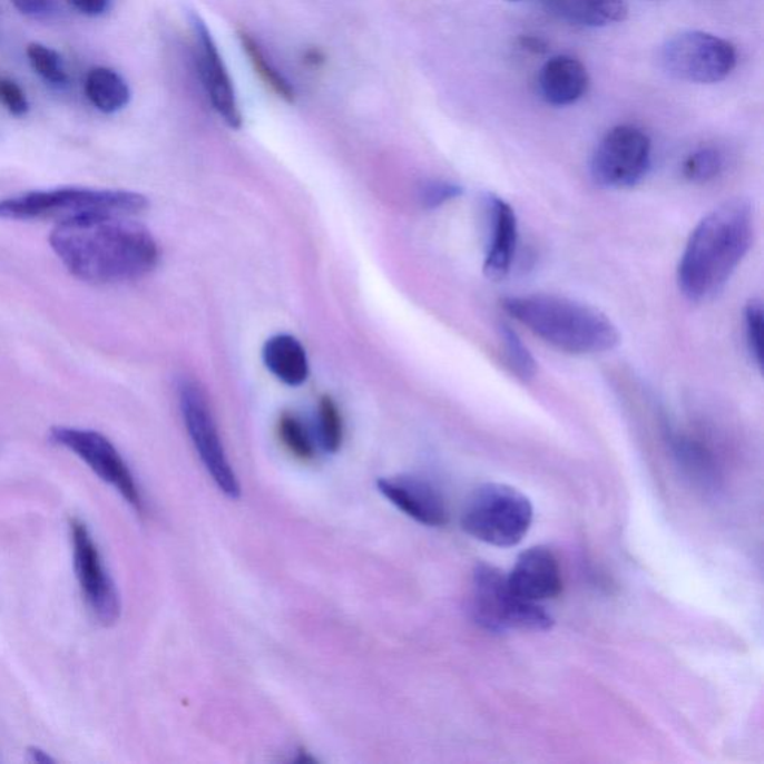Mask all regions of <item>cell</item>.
<instances>
[{"label": "cell", "instance_id": "obj_1", "mask_svg": "<svg viewBox=\"0 0 764 764\" xmlns=\"http://www.w3.org/2000/svg\"><path fill=\"white\" fill-rule=\"evenodd\" d=\"M50 244L75 278L91 284L143 278L160 256L151 232L129 215H90L57 223Z\"/></svg>", "mask_w": 764, "mask_h": 764}, {"label": "cell", "instance_id": "obj_2", "mask_svg": "<svg viewBox=\"0 0 764 764\" xmlns=\"http://www.w3.org/2000/svg\"><path fill=\"white\" fill-rule=\"evenodd\" d=\"M754 235L748 202L733 199L711 210L688 239L678 266V284L685 297L704 302L731 280L746 256Z\"/></svg>", "mask_w": 764, "mask_h": 764}, {"label": "cell", "instance_id": "obj_3", "mask_svg": "<svg viewBox=\"0 0 764 764\" xmlns=\"http://www.w3.org/2000/svg\"><path fill=\"white\" fill-rule=\"evenodd\" d=\"M503 310L547 344L569 354H599L616 349L620 332L600 311L555 294L503 298Z\"/></svg>", "mask_w": 764, "mask_h": 764}, {"label": "cell", "instance_id": "obj_4", "mask_svg": "<svg viewBox=\"0 0 764 764\" xmlns=\"http://www.w3.org/2000/svg\"><path fill=\"white\" fill-rule=\"evenodd\" d=\"M147 206V197L135 192L61 187L55 190L25 193L0 200V218L19 222L55 219L57 224L90 215L136 217L144 213Z\"/></svg>", "mask_w": 764, "mask_h": 764}, {"label": "cell", "instance_id": "obj_5", "mask_svg": "<svg viewBox=\"0 0 764 764\" xmlns=\"http://www.w3.org/2000/svg\"><path fill=\"white\" fill-rule=\"evenodd\" d=\"M533 521V507L521 491L507 484H484L469 496L462 529L478 541L499 548L518 546Z\"/></svg>", "mask_w": 764, "mask_h": 764}, {"label": "cell", "instance_id": "obj_6", "mask_svg": "<svg viewBox=\"0 0 764 764\" xmlns=\"http://www.w3.org/2000/svg\"><path fill=\"white\" fill-rule=\"evenodd\" d=\"M471 613L487 630H548L555 618L541 604L518 597L509 587L507 575L494 566H477L472 578Z\"/></svg>", "mask_w": 764, "mask_h": 764}, {"label": "cell", "instance_id": "obj_7", "mask_svg": "<svg viewBox=\"0 0 764 764\" xmlns=\"http://www.w3.org/2000/svg\"><path fill=\"white\" fill-rule=\"evenodd\" d=\"M663 69L676 80L693 85L724 81L737 65V51L717 35L687 30L674 35L662 47Z\"/></svg>", "mask_w": 764, "mask_h": 764}, {"label": "cell", "instance_id": "obj_8", "mask_svg": "<svg viewBox=\"0 0 764 764\" xmlns=\"http://www.w3.org/2000/svg\"><path fill=\"white\" fill-rule=\"evenodd\" d=\"M69 538L75 578L87 608L99 625H117L121 617L120 592L86 521L70 520Z\"/></svg>", "mask_w": 764, "mask_h": 764}, {"label": "cell", "instance_id": "obj_9", "mask_svg": "<svg viewBox=\"0 0 764 764\" xmlns=\"http://www.w3.org/2000/svg\"><path fill=\"white\" fill-rule=\"evenodd\" d=\"M50 439L56 445L77 456L100 481L116 490L136 512H144L143 493L134 472L121 452L105 434L96 430L57 425L51 429Z\"/></svg>", "mask_w": 764, "mask_h": 764}, {"label": "cell", "instance_id": "obj_10", "mask_svg": "<svg viewBox=\"0 0 764 764\" xmlns=\"http://www.w3.org/2000/svg\"><path fill=\"white\" fill-rule=\"evenodd\" d=\"M652 166V139L639 127H614L597 144L591 177L600 187L623 190L643 182Z\"/></svg>", "mask_w": 764, "mask_h": 764}, {"label": "cell", "instance_id": "obj_11", "mask_svg": "<svg viewBox=\"0 0 764 764\" xmlns=\"http://www.w3.org/2000/svg\"><path fill=\"white\" fill-rule=\"evenodd\" d=\"M179 405H182L184 423H186L193 445L206 472L209 473L210 480L227 498L238 499L241 496L238 477L224 451L204 390L195 381L184 380L179 385Z\"/></svg>", "mask_w": 764, "mask_h": 764}, {"label": "cell", "instance_id": "obj_12", "mask_svg": "<svg viewBox=\"0 0 764 764\" xmlns=\"http://www.w3.org/2000/svg\"><path fill=\"white\" fill-rule=\"evenodd\" d=\"M193 30H195L197 63H199L202 81H204L210 104L228 126L239 129L243 125V114H241L234 82L231 80L223 57L208 28L199 17H193Z\"/></svg>", "mask_w": 764, "mask_h": 764}, {"label": "cell", "instance_id": "obj_13", "mask_svg": "<svg viewBox=\"0 0 764 764\" xmlns=\"http://www.w3.org/2000/svg\"><path fill=\"white\" fill-rule=\"evenodd\" d=\"M376 486L390 503L420 525L429 527L447 525L445 499L432 482L417 477L401 476L381 478Z\"/></svg>", "mask_w": 764, "mask_h": 764}, {"label": "cell", "instance_id": "obj_14", "mask_svg": "<svg viewBox=\"0 0 764 764\" xmlns=\"http://www.w3.org/2000/svg\"><path fill=\"white\" fill-rule=\"evenodd\" d=\"M507 579L518 597L537 604L555 599L564 588L559 561L546 547H533L521 552Z\"/></svg>", "mask_w": 764, "mask_h": 764}, {"label": "cell", "instance_id": "obj_15", "mask_svg": "<svg viewBox=\"0 0 764 764\" xmlns=\"http://www.w3.org/2000/svg\"><path fill=\"white\" fill-rule=\"evenodd\" d=\"M489 243L484 261V274L490 280H502L511 271L518 243L516 210L502 197H486Z\"/></svg>", "mask_w": 764, "mask_h": 764}, {"label": "cell", "instance_id": "obj_16", "mask_svg": "<svg viewBox=\"0 0 764 764\" xmlns=\"http://www.w3.org/2000/svg\"><path fill=\"white\" fill-rule=\"evenodd\" d=\"M539 91L552 107H568L586 96L590 77L586 66L572 56L551 57L539 72Z\"/></svg>", "mask_w": 764, "mask_h": 764}, {"label": "cell", "instance_id": "obj_17", "mask_svg": "<svg viewBox=\"0 0 764 764\" xmlns=\"http://www.w3.org/2000/svg\"><path fill=\"white\" fill-rule=\"evenodd\" d=\"M548 14L578 28H606L629 17L625 0H542Z\"/></svg>", "mask_w": 764, "mask_h": 764}, {"label": "cell", "instance_id": "obj_18", "mask_svg": "<svg viewBox=\"0 0 764 764\" xmlns=\"http://www.w3.org/2000/svg\"><path fill=\"white\" fill-rule=\"evenodd\" d=\"M263 362L284 384L297 388L310 375L308 357L301 342L290 335H276L267 340L263 349Z\"/></svg>", "mask_w": 764, "mask_h": 764}, {"label": "cell", "instance_id": "obj_19", "mask_svg": "<svg viewBox=\"0 0 764 764\" xmlns=\"http://www.w3.org/2000/svg\"><path fill=\"white\" fill-rule=\"evenodd\" d=\"M86 95L91 105L104 114L121 111L130 102V89L117 70L98 66L86 78Z\"/></svg>", "mask_w": 764, "mask_h": 764}, {"label": "cell", "instance_id": "obj_20", "mask_svg": "<svg viewBox=\"0 0 764 764\" xmlns=\"http://www.w3.org/2000/svg\"><path fill=\"white\" fill-rule=\"evenodd\" d=\"M239 39L241 43H243L244 51L247 52L249 61H252L254 69H256V72L258 74V77L262 78L263 82H265L267 87H271V90L274 91L275 95H278L281 99H284L285 102H294L296 90L290 85L287 78L266 59L265 52H263L262 47L258 46L256 39L248 32H245V30L239 32Z\"/></svg>", "mask_w": 764, "mask_h": 764}, {"label": "cell", "instance_id": "obj_21", "mask_svg": "<svg viewBox=\"0 0 764 764\" xmlns=\"http://www.w3.org/2000/svg\"><path fill=\"white\" fill-rule=\"evenodd\" d=\"M26 55H28L30 66L43 81L55 87L66 86L68 74H66L59 52L43 43L32 42L29 43Z\"/></svg>", "mask_w": 764, "mask_h": 764}, {"label": "cell", "instance_id": "obj_22", "mask_svg": "<svg viewBox=\"0 0 764 764\" xmlns=\"http://www.w3.org/2000/svg\"><path fill=\"white\" fill-rule=\"evenodd\" d=\"M278 432L281 441L296 459L303 460V462L314 459L315 448L313 438H311L306 425L296 415L288 414V412L281 415Z\"/></svg>", "mask_w": 764, "mask_h": 764}, {"label": "cell", "instance_id": "obj_23", "mask_svg": "<svg viewBox=\"0 0 764 764\" xmlns=\"http://www.w3.org/2000/svg\"><path fill=\"white\" fill-rule=\"evenodd\" d=\"M724 159L717 148L704 147L696 149L684 161L685 178L692 183L704 184L713 182L722 173Z\"/></svg>", "mask_w": 764, "mask_h": 764}, {"label": "cell", "instance_id": "obj_24", "mask_svg": "<svg viewBox=\"0 0 764 764\" xmlns=\"http://www.w3.org/2000/svg\"><path fill=\"white\" fill-rule=\"evenodd\" d=\"M502 332V341L505 345V357H507L508 366L516 373L517 378L522 381H529L537 373V363L531 357L530 351L522 344L520 336L517 335L512 327L502 324L500 327Z\"/></svg>", "mask_w": 764, "mask_h": 764}, {"label": "cell", "instance_id": "obj_25", "mask_svg": "<svg viewBox=\"0 0 764 764\" xmlns=\"http://www.w3.org/2000/svg\"><path fill=\"white\" fill-rule=\"evenodd\" d=\"M319 438L324 451L336 452L342 445V419L332 398L324 396L319 405Z\"/></svg>", "mask_w": 764, "mask_h": 764}, {"label": "cell", "instance_id": "obj_26", "mask_svg": "<svg viewBox=\"0 0 764 764\" xmlns=\"http://www.w3.org/2000/svg\"><path fill=\"white\" fill-rule=\"evenodd\" d=\"M746 345L757 366H763V306L760 301H751L745 308Z\"/></svg>", "mask_w": 764, "mask_h": 764}, {"label": "cell", "instance_id": "obj_27", "mask_svg": "<svg viewBox=\"0 0 764 764\" xmlns=\"http://www.w3.org/2000/svg\"><path fill=\"white\" fill-rule=\"evenodd\" d=\"M0 104L14 117H23L30 109L28 96L10 78H0Z\"/></svg>", "mask_w": 764, "mask_h": 764}, {"label": "cell", "instance_id": "obj_28", "mask_svg": "<svg viewBox=\"0 0 764 764\" xmlns=\"http://www.w3.org/2000/svg\"><path fill=\"white\" fill-rule=\"evenodd\" d=\"M460 195H462V187L457 186V184L437 182L424 186L423 192H421V200H423L425 208L433 209Z\"/></svg>", "mask_w": 764, "mask_h": 764}, {"label": "cell", "instance_id": "obj_29", "mask_svg": "<svg viewBox=\"0 0 764 764\" xmlns=\"http://www.w3.org/2000/svg\"><path fill=\"white\" fill-rule=\"evenodd\" d=\"M11 2L17 11L33 19L48 17L56 10V0H11Z\"/></svg>", "mask_w": 764, "mask_h": 764}, {"label": "cell", "instance_id": "obj_30", "mask_svg": "<svg viewBox=\"0 0 764 764\" xmlns=\"http://www.w3.org/2000/svg\"><path fill=\"white\" fill-rule=\"evenodd\" d=\"M75 10L80 11L81 14L89 17H99L105 14L109 8L111 0H69Z\"/></svg>", "mask_w": 764, "mask_h": 764}, {"label": "cell", "instance_id": "obj_31", "mask_svg": "<svg viewBox=\"0 0 764 764\" xmlns=\"http://www.w3.org/2000/svg\"><path fill=\"white\" fill-rule=\"evenodd\" d=\"M518 42H520L521 48L535 52V55H542V52L548 51V43L542 38L535 37V35H522Z\"/></svg>", "mask_w": 764, "mask_h": 764}, {"label": "cell", "instance_id": "obj_32", "mask_svg": "<svg viewBox=\"0 0 764 764\" xmlns=\"http://www.w3.org/2000/svg\"><path fill=\"white\" fill-rule=\"evenodd\" d=\"M28 755H29V762H32V763H39V764L55 763V758H52L51 755L48 754L46 750L39 748V746H32V748H29Z\"/></svg>", "mask_w": 764, "mask_h": 764}, {"label": "cell", "instance_id": "obj_33", "mask_svg": "<svg viewBox=\"0 0 764 764\" xmlns=\"http://www.w3.org/2000/svg\"><path fill=\"white\" fill-rule=\"evenodd\" d=\"M305 61H306V63H308L311 66L322 65L324 61V55L320 50L306 51Z\"/></svg>", "mask_w": 764, "mask_h": 764}, {"label": "cell", "instance_id": "obj_34", "mask_svg": "<svg viewBox=\"0 0 764 764\" xmlns=\"http://www.w3.org/2000/svg\"><path fill=\"white\" fill-rule=\"evenodd\" d=\"M509 2H520V0H509Z\"/></svg>", "mask_w": 764, "mask_h": 764}]
</instances>
